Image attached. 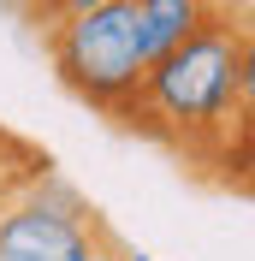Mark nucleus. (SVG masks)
<instances>
[{
  "label": "nucleus",
  "mask_w": 255,
  "mask_h": 261,
  "mask_svg": "<svg viewBox=\"0 0 255 261\" xmlns=\"http://www.w3.org/2000/svg\"><path fill=\"white\" fill-rule=\"evenodd\" d=\"M249 83H255L249 12L220 6L184 42H172L143 65V83L113 113V125L166 148L196 178L249 196V161H255Z\"/></svg>",
  "instance_id": "1"
},
{
  "label": "nucleus",
  "mask_w": 255,
  "mask_h": 261,
  "mask_svg": "<svg viewBox=\"0 0 255 261\" xmlns=\"http://www.w3.org/2000/svg\"><path fill=\"white\" fill-rule=\"evenodd\" d=\"M48 48V65L78 101H89L101 119H113L131 101V89L143 83V30H137V6L131 0H101L65 18H42L30 24Z\"/></svg>",
  "instance_id": "2"
},
{
  "label": "nucleus",
  "mask_w": 255,
  "mask_h": 261,
  "mask_svg": "<svg viewBox=\"0 0 255 261\" xmlns=\"http://www.w3.org/2000/svg\"><path fill=\"white\" fill-rule=\"evenodd\" d=\"M125 249L107 214L54 166L0 202V261H119Z\"/></svg>",
  "instance_id": "3"
},
{
  "label": "nucleus",
  "mask_w": 255,
  "mask_h": 261,
  "mask_svg": "<svg viewBox=\"0 0 255 261\" xmlns=\"http://www.w3.org/2000/svg\"><path fill=\"white\" fill-rule=\"evenodd\" d=\"M131 6H137L143 54L155 60V54H166L172 42H184L202 18H214L220 6H243V0H131Z\"/></svg>",
  "instance_id": "4"
},
{
  "label": "nucleus",
  "mask_w": 255,
  "mask_h": 261,
  "mask_svg": "<svg viewBox=\"0 0 255 261\" xmlns=\"http://www.w3.org/2000/svg\"><path fill=\"white\" fill-rule=\"evenodd\" d=\"M48 166H54V161H48L36 143H24L18 130H6V125H0V202H6L18 184H30L36 172H48Z\"/></svg>",
  "instance_id": "5"
},
{
  "label": "nucleus",
  "mask_w": 255,
  "mask_h": 261,
  "mask_svg": "<svg viewBox=\"0 0 255 261\" xmlns=\"http://www.w3.org/2000/svg\"><path fill=\"white\" fill-rule=\"evenodd\" d=\"M119 261H148V255H137V249H125V255H119Z\"/></svg>",
  "instance_id": "6"
}]
</instances>
